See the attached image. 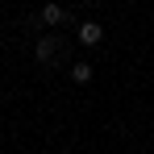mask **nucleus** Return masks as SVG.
I'll return each instance as SVG.
<instances>
[{"label": "nucleus", "instance_id": "obj_1", "mask_svg": "<svg viewBox=\"0 0 154 154\" xmlns=\"http://www.w3.org/2000/svg\"><path fill=\"white\" fill-rule=\"evenodd\" d=\"M58 46H63V38H58V33H46V38H38V46H33V54H38V63H54V54H58Z\"/></svg>", "mask_w": 154, "mask_h": 154}, {"label": "nucleus", "instance_id": "obj_2", "mask_svg": "<svg viewBox=\"0 0 154 154\" xmlns=\"http://www.w3.org/2000/svg\"><path fill=\"white\" fill-rule=\"evenodd\" d=\"M100 38H104L100 21H83V25H79V42H83V46H100Z\"/></svg>", "mask_w": 154, "mask_h": 154}, {"label": "nucleus", "instance_id": "obj_3", "mask_svg": "<svg viewBox=\"0 0 154 154\" xmlns=\"http://www.w3.org/2000/svg\"><path fill=\"white\" fill-rule=\"evenodd\" d=\"M38 17H42V21H46V25H63V21H67V8H63V4H42V13H38Z\"/></svg>", "mask_w": 154, "mask_h": 154}, {"label": "nucleus", "instance_id": "obj_4", "mask_svg": "<svg viewBox=\"0 0 154 154\" xmlns=\"http://www.w3.org/2000/svg\"><path fill=\"white\" fill-rule=\"evenodd\" d=\"M71 79L75 83H92V63H75L71 67Z\"/></svg>", "mask_w": 154, "mask_h": 154}]
</instances>
